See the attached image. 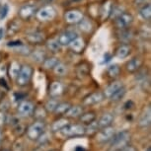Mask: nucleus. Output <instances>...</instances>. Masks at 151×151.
I'll use <instances>...</instances> for the list:
<instances>
[{
	"label": "nucleus",
	"mask_w": 151,
	"mask_h": 151,
	"mask_svg": "<svg viewBox=\"0 0 151 151\" xmlns=\"http://www.w3.org/2000/svg\"><path fill=\"white\" fill-rule=\"evenodd\" d=\"M33 72H34V69L31 65H29V64L21 65L20 71L16 77L17 85H18V86H21V87L27 86V85L30 83L31 79H32Z\"/></svg>",
	"instance_id": "f257e3e1"
},
{
	"label": "nucleus",
	"mask_w": 151,
	"mask_h": 151,
	"mask_svg": "<svg viewBox=\"0 0 151 151\" xmlns=\"http://www.w3.org/2000/svg\"><path fill=\"white\" fill-rule=\"evenodd\" d=\"M36 17L39 21L42 22H47L52 20L55 17V9L50 4L44 5L40 9L37 10Z\"/></svg>",
	"instance_id": "f03ea898"
},
{
	"label": "nucleus",
	"mask_w": 151,
	"mask_h": 151,
	"mask_svg": "<svg viewBox=\"0 0 151 151\" xmlns=\"http://www.w3.org/2000/svg\"><path fill=\"white\" fill-rule=\"evenodd\" d=\"M38 10V5L36 3H28L22 5L18 10V16L22 20H29L35 15Z\"/></svg>",
	"instance_id": "7ed1b4c3"
},
{
	"label": "nucleus",
	"mask_w": 151,
	"mask_h": 151,
	"mask_svg": "<svg viewBox=\"0 0 151 151\" xmlns=\"http://www.w3.org/2000/svg\"><path fill=\"white\" fill-rule=\"evenodd\" d=\"M114 20H115V26L119 30L127 29V28H129L130 25L133 23V16L130 13L122 12Z\"/></svg>",
	"instance_id": "20e7f679"
},
{
	"label": "nucleus",
	"mask_w": 151,
	"mask_h": 151,
	"mask_svg": "<svg viewBox=\"0 0 151 151\" xmlns=\"http://www.w3.org/2000/svg\"><path fill=\"white\" fill-rule=\"evenodd\" d=\"M85 130L86 129L81 124H67L62 129H60V132L62 135L64 136H78L84 134Z\"/></svg>",
	"instance_id": "39448f33"
},
{
	"label": "nucleus",
	"mask_w": 151,
	"mask_h": 151,
	"mask_svg": "<svg viewBox=\"0 0 151 151\" xmlns=\"http://www.w3.org/2000/svg\"><path fill=\"white\" fill-rule=\"evenodd\" d=\"M129 132H127V130H124V132H119L116 134H114L112 137V145L115 147L118 148H122L124 147V145H127V141L129 140Z\"/></svg>",
	"instance_id": "423d86ee"
},
{
	"label": "nucleus",
	"mask_w": 151,
	"mask_h": 151,
	"mask_svg": "<svg viewBox=\"0 0 151 151\" xmlns=\"http://www.w3.org/2000/svg\"><path fill=\"white\" fill-rule=\"evenodd\" d=\"M45 132V124L42 122H37L28 129L27 134L31 139H38Z\"/></svg>",
	"instance_id": "0eeeda50"
},
{
	"label": "nucleus",
	"mask_w": 151,
	"mask_h": 151,
	"mask_svg": "<svg viewBox=\"0 0 151 151\" xmlns=\"http://www.w3.org/2000/svg\"><path fill=\"white\" fill-rule=\"evenodd\" d=\"M76 37H78V33L76 32V31L67 30V31L62 32L60 35L58 37V41L61 47H67Z\"/></svg>",
	"instance_id": "6e6552de"
},
{
	"label": "nucleus",
	"mask_w": 151,
	"mask_h": 151,
	"mask_svg": "<svg viewBox=\"0 0 151 151\" xmlns=\"http://www.w3.org/2000/svg\"><path fill=\"white\" fill-rule=\"evenodd\" d=\"M83 14L81 11H79L77 9H71L68 10L64 14V20L67 24L74 25V24H78L83 18Z\"/></svg>",
	"instance_id": "1a4fd4ad"
},
{
	"label": "nucleus",
	"mask_w": 151,
	"mask_h": 151,
	"mask_svg": "<svg viewBox=\"0 0 151 151\" xmlns=\"http://www.w3.org/2000/svg\"><path fill=\"white\" fill-rule=\"evenodd\" d=\"M142 65H143V59L139 56H134V58H130L129 61H127L124 67L127 72L135 73L141 69Z\"/></svg>",
	"instance_id": "9d476101"
},
{
	"label": "nucleus",
	"mask_w": 151,
	"mask_h": 151,
	"mask_svg": "<svg viewBox=\"0 0 151 151\" xmlns=\"http://www.w3.org/2000/svg\"><path fill=\"white\" fill-rule=\"evenodd\" d=\"M27 42L31 45H41L45 41V34L39 31H35V32H30L26 35Z\"/></svg>",
	"instance_id": "9b49d317"
},
{
	"label": "nucleus",
	"mask_w": 151,
	"mask_h": 151,
	"mask_svg": "<svg viewBox=\"0 0 151 151\" xmlns=\"http://www.w3.org/2000/svg\"><path fill=\"white\" fill-rule=\"evenodd\" d=\"M35 111V106L33 103H31L30 101H22L19 104L18 107V113L20 116H31Z\"/></svg>",
	"instance_id": "f8f14e48"
},
{
	"label": "nucleus",
	"mask_w": 151,
	"mask_h": 151,
	"mask_svg": "<svg viewBox=\"0 0 151 151\" xmlns=\"http://www.w3.org/2000/svg\"><path fill=\"white\" fill-rule=\"evenodd\" d=\"M104 93L102 92H94L87 97H85L83 100V105L84 106H92V105H96L100 103L101 101H103L104 99Z\"/></svg>",
	"instance_id": "ddd939ff"
},
{
	"label": "nucleus",
	"mask_w": 151,
	"mask_h": 151,
	"mask_svg": "<svg viewBox=\"0 0 151 151\" xmlns=\"http://www.w3.org/2000/svg\"><path fill=\"white\" fill-rule=\"evenodd\" d=\"M70 50L75 53H82L84 52L85 47H86V44H85L84 39L81 37H76L72 42L69 44Z\"/></svg>",
	"instance_id": "4468645a"
},
{
	"label": "nucleus",
	"mask_w": 151,
	"mask_h": 151,
	"mask_svg": "<svg viewBox=\"0 0 151 151\" xmlns=\"http://www.w3.org/2000/svg\"><path fill=\"white\" fill-rule=\"evenodd\" d=\"M114 5L112 4V2L110 0H107L105 1L103 4L100 6L99 8V16L101 17V19L103 20H107L108 18H110L111 16V12H112Z\"/></svg>",
	"instance_id": "2eb2a0df"
},
{
	"label": "nucleus",
	"mask_w": 151,
	"mask_h": 151,
	"mask_svg": "<svg viewBox=\"0 0 151 151\" xmlns=\"http://www.w3.org/2000/svg\"><path fill=\"white\" fill-rule=\"evenodd\" d=\"M130 53H132V47L127 44H124V45H119V47L116 48L115 56L119 59H124V58H127Z\"/></svg>",
	"instance_id": "dca6fc26"
},
{
	"label": "nucleus",
	"mask_w": 151,
	"mask_h": 151,
	"mask_svg": "<svg viewBox=\"0 0 151 151\" xmlns=\"http://www.w3.org/2000/svg\"><path fill=\"white\" fill-rule=\"evenodd\" d=\"M115 134V129L113 127H104L103 130H101L98 135H97V140L99 142H106L112 139V137Z\"/></svg>",
	"instance_id": "f3484780"
},
{
	"label": "nucleus",
	"mask_w": 151,
	"mask_h": 151,
	"mask_svg": "<svg viewBox=\"0 0 151 151\" xmlns=\"http://www.w3.org/2000/svg\"><path fill=\"white\" fill-rule=\"evenodd\" d=\"M122 86H124V84H122V82H121V81H114V82H112V83L109 84L106 88H105L104 96L107 97V98H110V97L112 96L114 93L116 92L119 89H121Z\"/></svg>",
	"instance_id": "a211bd4d"
},
{
	"label": "nucleus",
	"mask_w": 151,
	"mask_h": 151,
	"mask_svg": "<svg viewBox=\"0 0 151 151\" xmlns=\"http://www.w3.org/2000/svg\"><path fill=\"white\" fill-rule=\"evenodd\" d=\"M150 122H151V109L150 107H147L146 109L143 110V112L140 115L138 124L142 127H146L150 124Z\"/></svg>",
	"instance_id": "6ab92c4d"
},
{
	"label": "nucleus",
	"mask_w": 151,
	"mask_h": 151,
	"mask_svg": "<svg viewBox=\"0 0 151 151\" xmlns=\"http://www.w3.org/2000/svg\"><path fill=\"white\" fill-rule=\"evenodd\" d=\"M90 70H91V65L87 61L81 62V63H79L76 66V73H77L78 77L80 78H84L89 75Z\"/></svg>",
	"instance_id": "aec40b11"
},
{
	"label": "nucleus",
	"mask_w": 151,
	"mask_h": 151,
	"mask_svg": "<svg viewBox=\"0 0 151 151\" xmlns=\"http://www.w3.org/2000/svg\"><path fill=\"white\" fill-rule=\"evenodd\" d=\"M63 91V86L59 81H53L50 86V95L55 98L58 97Z\"/></svg>",
	"instance_id": "412c9836"
},
{
	"label": "nucleus",
	"mask_w": 151,
	"mask_h": 151,
	"mask_svg": "<svg viewBox=\"0 0 151 151\" xmlns=\"http://www.w3.org/2000/svg\"><path fill=\"white\" fill-rule=\"evenodd\" d=\"M20 30V23L16 20H12L7 24V28L5 30V35L7 36H13L16 33H18Z\"/></svg>",
	"instance_id": "4be33fe9"
},
{
	"label": "nucleus",
	"mask_w": 151,
	"mask_h": 151,
	"mask_svg": "<svg viewBox=\"0 0 151 151\" xmlns=\"http://www.w3.org/2000/svg\"><path fill=\"white\" fill-rule=\"evenodd\" d=\"M59 62V59L55 56H47L45 58V60L42 61V66H44L45 69L47 70H52L55 68L58 63Z\"/></svg>",
	"instance_id": "5701e85b"
},
{
	"label": "nucleus",
	"mask_w": 151,
	"mask_h": 151,
	"mask_svg": "<svg viewBox=\"0 0 151 151\" xmlns=\"http://www.w3.org/2000/svg\"><path fill=\"white\" fill-rule=\"evenodd\" d=\"M114 121V116L112 114H104L103 116H101V119H99V122H97L98 124V127H102V129H104V127H110L111 124Z\"/></svg>",
	"instance_id": "b1692460"
},
{
	"label": "nucleus",
	"mask_w": 151,
	"mask_h": 151,
	"mask_svg": "<svg viewBox=\"0 0 151 151\" xmlns=\"http://www.w3.org/2000/svg\"><path fill=\"white\" fill-rule=\"evenodd\" d=\"M47 48L52 53H58L61 50V45H59L58 39H50L47 41Z\"/></svg>",
	"instance_id": "393cba45"
},
{
	"label": "nucleus",
	"mask_w": 151,
	"mask_h": 151,
	"mask_svg": "<svg viewBox=\"0 0 151 151\" xmlns=\"http://www.w3.org/2000/svg\"><path fill=\"white\" fill-rule=\"evenodd\" d=\"M139 17L145 21H149L151 19V5L149 3H145L139 9Z\"/></svg>",
	"instance_id": "a878e982"
},
{
	"label": "nucleus",
	"mask_w": 151,
	"mask_h": 151,
	"mask_svg": "<svg viewBox=\"0 0 151 151\" xmlns=\"http://www.w3.org/2000/svg\"><path fill=\"white\" fill-rule=\"evenodd\" d=\"M20 68H21V64L19 63L18 61H12L8 67V74H9L10 78L12 79H16L17 75H18L19 71H20Z\"/></svg>",
	"instance_id": "bb28decb"
},
{
	"label": "nucleus",
	"mask_w": 151,
	"mask_h": 151,
	"mask_svg": "<svg viewBox=\"0 0 151 151\" xmlns=\"http://www.w3.org/2000/svg\"><path fill=\"white\" fill-rule=\"evenodd\" d=\"M121 73V67L119 64L114 63L107 67V74L110 78H116Z\"/></svg>",
	"instance_id": "cd10ccee"
},
{
	"label": "nucleus",
	"mask_w": 151,
	"mask_h": 151,
	"mask_svg": "<svg viewBox=\"0 0 151 151\" xmlns=\"http://www.w3.org/2000/svg\"><path fill=\"white\" fill-rule=\"evenodd\" d=\"M82 112H83V109L80 106H71L65 115L68 118H77V116H80L82 115Z\"/></svg>",
	"instance_id": "c85d7f7f"
},
{
	"label": "nucleus",
	"mask_w": 151,
	"mask_h": 151,
	"mask_svg": "<svg viewBox=\"0 0 151 151\" xmlns=\"http://www.w3.org/2000/svg\"><path fill=\"white\" fill-rule=\"evenodd\" d=\"M78 25H79V29L85 33H90L93 29V26H92V24H91L90 20L87 18H84V17L82 18L81 21L78 23Z\"/></svg>",
	"instance_id": "c756f323"
},
{
	"label": "nucleus",
	"mask_w": 151,
	"mask_h": 151,
	"mask_svg": "<svg viewBox=\"0 0 151 151\" xmlns=\"http://www.w3.org/2000/svg\"><path fill=\"white\" fill-rule=\"evenodd\" d=\"M31 55H32L34 60L36 62H39V63H42V61L47 58L45 52L42 50H34L33 52H31Z\"/></svg>",
	"instance_id": "7c9ffc66"
},
{
	"label": "nucleus",
	"mask_w": 151,
	"mask_h": 151,
	"mask_svg": "<svg viewBox=\"0 0 151 151\" xmlns=\"http://www.w3.org/2000/svg\"><path fill=\"white\" fill-rule=\"evenodd\" d=\"M96 119V115L94 112H89L86 114H83V115L80 116V121L83 124H89L91 122H93Z\"/></svg>",
	"instance_id": "2f4dec72"
},
{
	"label": "nucleus",
	"mask_w": 151,
	"mask_h": 151,
	"mask_svg": "<svg viewBox=\"0 0 151 151\" xmlns=\"http://www.w3.org/2000/svg\"><path fill=\"white\" fill-rule=\"evenodd\" d=\"M125 93H127V89H125L124 86H122L121 89H119L118 91H116V92L114 93L109 99H111V101L118 102V101H119V100H122V98H124V95H125Z\"/></svg>",
	"instance_id": "473e14b6"
},
{
	"label": "nucleus",
	"mask_w": 151,
	"mask_h": 151,
	"mask_svg": "<svg viewBox=\"0 0 151 151\" xmlns=\"http://www.w3.org/2000/svg\"><path fill=\"white\" fill-rule=\"evenodd\" d=\"M52 70L55 71V73L58 76H64L65 74L67 73V66L64 63H62V62L59 61L58 65H56Z\"/></svg>",
	"instance_id": "72a5a7b5"
},
{
	"label": "nucleus",
	"mask_w": 151,
	"mask_h": 151,
	"mask_svg": "<svg viewBox=\"0 0 151 151\" xmlns=\"http://www.w3.org/2000/svg\"><path fill=\"white\" fill-rule=\"evenodd\" d=\"M70 107L71 105L69 103H65V102L64 103H58V105L56 106L55 110V113L58 114V115H64Z\"/></svg>",
	"instance_id": "f704fd0d"
},
{
	"label": "nucleus",
	"mask_w": 151,
	"mask_h": 151,
	"mask_svg": "<svg viewBox=\"0 0 151 151\" xmlns=\"http://www.w3.org/2000/svg\"><path fill=\"white\" fill-rule=\"evenodd\" d=\"M67 124H68V121L66 119H58V121L53 122L52 130L53 132H58V130L62 129L65 125H67Z\"/></svg>",
	"instance_id": "c9c22d12"
},
{
	"label": "nucleus",
	"mask_w": 151,
	"mask_h": 151,
	"mask_svg": "<svg viewBox=\"0 0 151 151\" xmlns=\"http://www.w3.org/2000/svg\"><path fill=\"white\" fill-rule=\"evenodd\" d=\"M58 105V102L56 101L55 99H50V100H48L47 103H45V108L47 112H55V108Z\"/></svg>",
	"instance_id": "e433bc0d"
},
{
	"label": "nucleus",
	"mask_w": 151,
	"mask_h": 151,
	"mask_svg": "<svg viewBox=\"0 0 151 151\" xmlns=\"http://www.w3.org/2000/svg\"><path fill=\"white\" fill-rule=\"evenodd\" d=\"M8 12H9V5L7 3H3L1 5V7H0V20H3L6 18Z\"/></svg>",
	"instance_id": "4c0bfd02"
},
{
	"label": "nucleus",
	"mask_w": 151,
	"mask_h": 151,
	"mask_svg": "<svg viewBox=\"0 0 151 151\" xmlns=\"http://www.w3.org/2000/svg\"><path fill=\"white\" fill-rule=\"evenodd\" d=\"M98 124L97 122H95V121H94L93 122H91V124H88V129L89 130H85V132H88V133H94L95 132H97V129H98Z\"/></svg>",
	"instance_id": "58836bf2"
},
{
	"label": "nucleus",
	"mask_w": 151,
	"mask_h": 151,
	"mask_svg": "<svg viewBox=\"0 0 151 151\" xmlns=\"http://www.w3.org/2000/svg\"><path fill=\"white\" fill-rule=\"evenodd\" d=\"M24 44H23V42L22 41H12V42H8L6 45L7 47H12V48H17V47H21V45H23Z\"/></svg>",
	"instance_id": "ea45409f"
},
{
	"label": "nucleus",
	"mask_w": 151,
	"mask_h": 151,
	"mask_svg": "<svg viewBox=\"0 0 151 151\" xmlns=\"http://www.w3.org/2000/svg\"><path fill=\"white\" fill-rule=\"evenodd\" d=\"M5 37V28L0 27V41Z\"/></svg>",
	"instance_id": "a19ab883"
},
{
	"label": "nucleus",
	"mask_w": 151,
	"mask_h": 151,
	"mask_svg": "<svg viewBox=\"0 0 151 151\" xmlns=\"http://www.w3.org/2000/svg\"><path fill=\"white\" fill-rule=\"evenodd\" d=\"M148 0H135V3H137L136 5H143L145 3H147Z\"/></svg>",
	"instance_id": "79ce46f5"
},
{
	"label": "nucleus",
	"mask_w": 151,
	"mask_h": 151,
	"mask_svg": "<svg viewBox=\"0 0 151 151\" xmlns=\"http://www.w3.org/2000/svg\"><path fill=\"white\" fill-rule=\"evenodd\" d=\"M74 151H86L85 150V148L83 146H81V145H77V146L75 147V149Z\"/></svg>",
	"instance_id": "37998d69"
},
{
	"label": "nucleus",
	"mask_w": 151,
	"mask_h": 151,
	"mask_svg": "<svg viewBox=\"0 0 151 151\" xmlns=\"http://www.w3.org/2000/svg\"><path fill=\"white\" fill-rule=\"evenodd\" d=\"M1 58H2V55H1V52H0V60H1Z\"/></svg>",
	"instance_id": "c03bdc74"
},
{
	"label": "nucleus",
	"mask_w": 151,
	"mask_h": 151,
	"mask_svg": "<svg viewBox=\"0 0 151 151\" xmlns=\"http://www.w3.org/2000/svg\"><path fill=\"white\" fill-rule=\"evenodd\" d=\"M2 151H10V150H2Z\"/></svg>",
	"instance_id": "a18cd8bd"
},
{
	"label": "nucleus",
	"mask_w": 151,
	"mask_h": 151,
	"mask_svg": "<svg viewBox=\"0 0 151 151\" xmlns=\"http://www.w3.org/2000/svg\"><path fill=\"white\" fill-rule=\"evenodd\" d=\"M0 138H1V132H0Z\"/></svg>",
	"instance_id": "49530a36"
},
{
	"label": "nucleus",
	"mask_w": 151,
	"mask_h": 151,
	"mask_svg": "<svg viewBox=\"0 0 151 151\" xmlns=\"http://www.w3.org/2000/svg\"><path fill=\"white\" fill-rule=\"evenodd\" d=\"M147 151H150V148H148V150Z\"/></svg>",
	"instance_id": "de8ad7c7"
},
{
	"label": "nucleus",
	"mask_w": 151,
	"mask_h": 151,
	"mask_svg": "<svg viewBox=\"0 0 151 151\" xmlns=\"http://www.w3.org/2000/svg\"><path fill=\"white\" fill-rule=\"evenodd\" d=\"M52 151H58V150H52Z\"/></svg>",
	"instance_id": "09e8293b"
}]
</instances>
